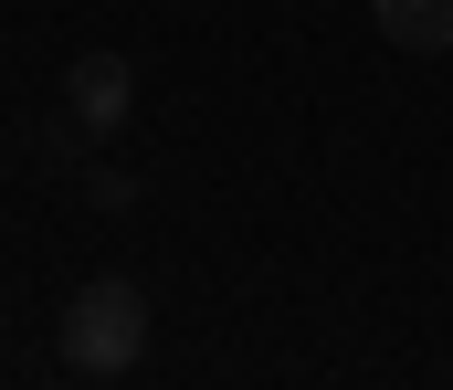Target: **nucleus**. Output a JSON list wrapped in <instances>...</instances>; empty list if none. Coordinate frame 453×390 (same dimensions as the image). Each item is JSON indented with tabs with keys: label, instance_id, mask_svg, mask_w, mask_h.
<instances>
[{
	"label": "nucleus",
	"instance_id": "4",
	"mask_svg": "<svg viewBox=\"0 0 453 390\" xmlns=\"http://www.w3.org/2000/svg\"><path fill=\"white\" fill-rule=\"evenodd\" d=\"M85 201H96V211H127V201H137V180H127V169H85Z\"/></svg>",
	"mask_w": 453,
	"mask_h": 390
},
{
	"label": "nucleus",
	"instance_id": "1",
	"mask_svg": "<svg viewBox=\"0 0 453 390\" xmlns=\"http://www.w3.org/2000/svg\"><path fill=\"white\" fill-rule=\"evenodd\" d=\"M53 348H64V370H85V380H127V370L148 359V285H127V274L74 285L64 317H53Z\"/></svg>",
	"mask_w": 453,
	"mask_h": 390
},
{
	"label": "nucleus",
	"instance_id": "3",
	"mask_svg": "<svg viewBox=\"0 0 453 390\" xmlns=\"http://www.w3.org/2000/svg\"><path fill=\"white\" fill-rule=\"evenodd\" d=\"M369 32L411 64H443L453 53V0H369Z\"/></svg>",
	"mask_w": 453,
	"mask_h": 390
},
{
	"label": "nucleus",
	"instance_id": "2",
	"mask_svg": "<svg viewBox=\"0 0 453 390\" xmlns=\"http://www.w3.org/2000/svg\"><path fill=\"white\" fill-rule=\"evenodd\" d=\"M64 106H74L96 137H116V127H127V106H137V64H127V53H85V64L64 74Z\"/></svg>",
	"mask_w": 453,
	"mask_h": 390
}]
</instances>
